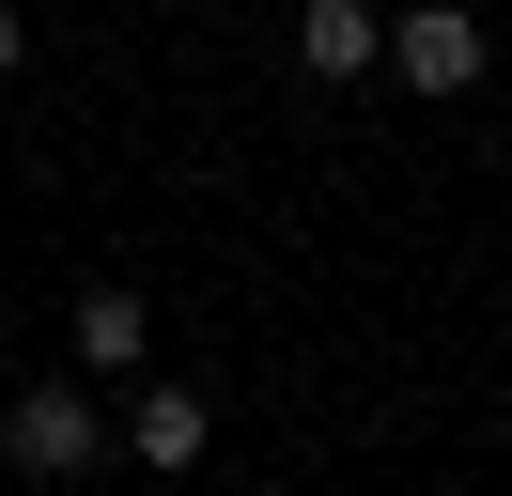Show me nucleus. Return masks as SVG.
<instances>
[{
	"mask_svg": "<svg viewBox=\"0 0 512 496\" xmlns=\"http://www.w3.org/2000/svg\"><path fill=\"white\" fill-rule=\"evenodd\" d=\"M0 465H16V481H94V465H109V419H94V388H78V372L16 388V419H0Z\"/></svg>",
	"mask_w": 512,
	"mask_h": 496,
	"instance_id": "nucleus-1",
	"label": "nucleus"
},
{
	"mask_svg": "<svg viewBox=\"0 0 512 496\" xmlns=\"http://www.w3.org/2000/svg\"><path fill=\"white\" fill-rule=\"evenodd\" d=\"M125 450L156 465V481H187V465L218 450V403H202V388H140V403H125Z\"/></svg>",
	"mask_w": 512,
	"mask_h": 496,
	"instance_id": "nucleus-2",
	"label": "nucleus"
},
{
	"mask_svg": "<svg viewBox=\"0 0 512 496\" xmlns=\"http://www.w3.org/2000/svg\"><path fill=\"white\" fill-rule=\"evenodd\" d=\"M295 62H311V78H373L388 16H373V0H311V16H295Z\"/></svg>",
	"mask_w": 512,
	"mask_h": 496,
	"instance_id": "nucleus-4",
	"label": "nucleus"
},
{
	"mask_svg": "<svg viewBox=\"0 0 512 496\" xmlns=\"http://www.w3.org/2000/svg\"><path fill=\"white\" fill-rule=\"evenodd\" d=\"M16 62H32V16H16V0H0V78H16Z\"/></svg>",
	"mask_w": 512,
	"mask_h": 496,
	"instance_id": "nucleus-6",
	"label": "nucleus"
},
{
	"mask_svg": "<svg viewBox=\"0 0 512 496\" xmlns=\"http://www.w3.org/2000/svg\"><path fill=\"white\" fill-rule=\"evenodd\" d=\"M388 62H404L419 93H466V78H481V16H466V0H435V16L388 31Z\"/></svg>",
	"mask_w": 512,
	"mask_h": 496,
	"instance_id": "nucleus-3",
	"label": "nucleus"
},
{
	"mask_svg": "<svg viewBox=\"0 0 512 496\" xmlns=\"http://www.w3.org/2000/svg\"><path fill=\"white\" fill-rule=\"evenodd\" d=\"M140 341H156V310H140L125 279H94V295H78V372H140Z\"/></svg>",
	"mask_w": 512,
	"mask_h": 496,
	"instance_id": "nucleus-5",
	"label": "nucleus"
}]
</instances>
